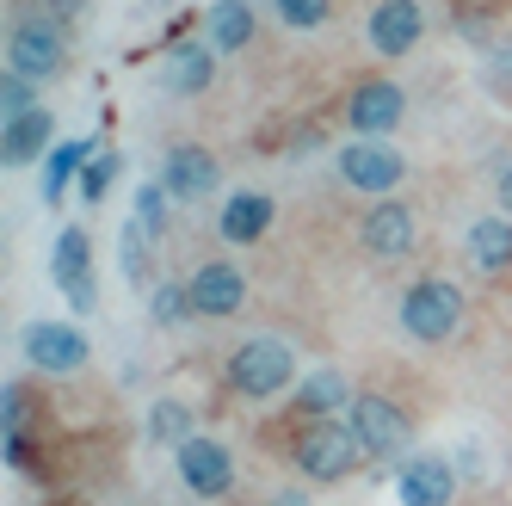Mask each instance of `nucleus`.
I'll return each instance as SVG.
<instances>
[{
    "label": "nucleus",
    "instance_id": "nucleus-17",
    "mask_svg": "<svg viewBox=\"0 0 512 506\" xmlns=\"http://www.w3.org/2000/svg\"><path fill=\"white\" fill-rule=\"evenodd\" d=\"M463 253H469V266L482 272V278H500L512 266V216L494 210V216H475L469 235H463Z\"/></svg>",
    "mask_w": 512,
    "mask_h": 506
},
{
    "label": "nucleus",
    "instance_id": "nucleus-6",
    "mask_svg": "<svg viewBox=\"0 0 512 506\" xmlns=\"http://www.w3.org/2000/svg\"><path fill=\"white\" fill-rule=\"evenodd\" d=\"M334 173H340V186L358 192V198H389L401 179H408V155L389 149L383 136H352L334 155Z\"/></svg>",
    "mask_w": 512,
    "mask_h": 506
},
{
    "label": "nucleus",
    "instance_id": "nucleus-27",
    "mask_svg": "<svg viewBox=\"0 0 512 506\" xmlns=\"http://www.w3.org/2000/svg\"><path fill=\"white\" fill-rule=\"evenodd\" d=\"M130 216H136V223L149 229L155 241H167V223H173V192L161 186V179H149V186L136 192V210H130Z\"/></svg>",
    "mask_w": 512,
    "mask_h": 506
},
{
    "label": "nucleus",
    "instance_id": "nucleus-34",
    "mask_svg": "<svg viewBox=\"0 0 512 506\" xmlns=\"http://www.w3.org/2000/svg\"><path fill=\"white\" fill-rule=\"evenodd\" d=\"M494 198H500V210L512 216V161H506V167L494 173Z\"/></svg>",
    "mask_w": 512,
    "mask_h": 506
},
{
    "label": "nucleus",
    "instance_id": "nucleus-5",
    "mask_svg": "<svg viewBox=\"0 0 512 506\" xmlns=\"http://www.w3.org/2000/svg\"><path fill=\"white\" fill-rule=\"evenodd\" d=\"M7 68H19L31 81H56L68 68V25L44 7H25L7 25Z\"/></svg>",
    "mask_w": 512,
    "mask_h": 506
},
{
    "label": "nucleus",
    "instance_id": "nucleus-29",
    "mask_svg": "<svg viewBox=\"0 0 512 506\" xmlns=\"http://www.w3.org/2000/svg\"><path fill=\"white\" fill-rule=\"evenodd\" d=\"M118 173H124V155H118V149H99V155L87 161V173H81V204H99L105 192L118 186Z\"/></svg>",
    "mask_w": 512,
    "mask_h": 506
},
{
    "label": "nucleus",
    "instance_id": "nucleus-25",
    "mask_svg": "<svg viewBox=\"0 0 512 506\" xmlns=\"http://www.w3.org/2000/svg\"><path fill=\"white\" fill-rule=\"evenodd\" d=\"M149 321L155 328H186V321H198V309H192V284L186 278H161L155 291H149Z\"/></svg>",
    "mask_w": 512,
    "mask_h": 506
},
{
    "label": "nucleus",
    "instance_id": "nucleus-16",
    "mask_svg": "<svg viewBox=\"0 0 512 506\" xmlns=\"http://www.w3.org/2000/svg\"><path fill=\"white\" fill-rule=\"evenodd\" d=\"M210 81H216V50H210L204 38H192V44H167V56H161V87H167V93L192 99V93H204Z\"/></svg>",
    "mask_w": 512,
    "mask_h": 506
},
{
    "label": "nucleus",
    "instance_id": "nucleus-18",
    "mask_svg": "<svg viewBox=\"0 0 512 506\" xmlns=\"http://www.w3.org/2000/svg\"><path fill=\"white\" fill-rule=\"evenodd\" d=\"M278 223V204L272 192H235L223 198V216H216V229H223V241L235 247H253V241H266V229Z\"/></svg>",
    "mask_w": 512,
    "mask_h": 506
},
{
    "label": "nucleus",
    "instance_id": "nucleus-31",
    "mask_svg": "<svg viewBox=\"0 0 512 506\" xmlns=\"http://www.w3.org/2000/svg\"><path fill=\"white\" fill-rule=\"evenodd\" d=\"M482 87H488L494 99H512V38L482 56Z\"/></svg>",
    "mask_w": 512,
    "mask_h": 506
},
{
    "label": "nucleus",
    "instance_id": "nucleus-21",
    "mask_svg": "<svg viewBox=\"0 0 512 506\" xmlns=\"http://www.w3.org/2000/svg\"><path fill=\"white\" fill-rule=\"evenodd\" d=\"M50 136H56V118L44 112H19V118H7V136H0V155H7V167L19 173V167H31L44 149H50Z\"/></svg>",
    "mask_w": 512,
    "mask_h": 506
},
{
    "label": "nucleus",
    "instance_id": "nucleus-3",
    "mask_svg": "<svg viewBox=\"0 0 512 506\" xmlns=\"http://www.w3.org/2000/svg\"><path fill=\"white\" fill-rule=\"evenodd\" d=\"M346 426L364 451V463H408V445H414V420L408 408L383 389H358L352 408H346Z\"/></svg>",
    "mask_w": 512,
    "mask_h": 506
},
{
    "label": "nucleus",
    "instance_id": "nucleus-14",
    "mask_svg": "<svg viewBox=\"0 0 512 506\" xmlns=\"http://www.w3.org/2000/svg\"><path fill=\"white\" fill-rule=\"evenodd\" d=\"M186 284H192L198 321H229V315H241V303H247V272H241L235 260H204V266L186 272Z\"/></svg>",
    "mask_w": 512,
    "mask_h": 506
},
{
    "label": "nucleus",
    "instance_id": "nucleus-32",
    "mask_svg": "<svg viewBox=\"0 0 512 506\" xmlns=\"http://www.w3.org/2000/svg\"><path fill=\"white\" fill-rule=\"evenodd\" d=\"M38 7H44V13H56L62 25H75V19H81V13L93 7V0H38Z\"/></svg>",
    "mask_w": 512,
    "mask_h": 506
},
{
    "label": "nucleus",
    "instance_id": "nucleus-30",
    "mask_svg": "<svg viewBox=\"0 0 512 506\" xmlns=\"http://www.w3.org/2000/svg\"><path fill=\"white\" fill-rule=\"evenodd\" d=\"M0 112H7V118L38 112V81L19 75V68H7V75H0Z\"/></svg>",
    "mask_w": 512,
    "mask_h": 506
},
{
    "label": "nucleus",
    "instance_id": "nucleus-23",
    "mask_svg": "<svg viewBox=\"0 0 512 506\" xmlns=\"http://www.w3.org/2000/svg\"><path fill=\"white\" fill-rule=\"evenodd\" d=\"M118 266H124V284H142V291H155V235L124 216L118 223Z\"/></svg>",
    "mask_w": 512,
    "mask_h": 506
},
{
    "label": "nucleus",
    "instance_id": "nucleus-22",
    "mask_svg": "<svg viewBox=\"0 0 512 506\" xmlns=\"http://www.w3.org/2000/svg\"><path fill=\"white\" fill-rule=\"evenodd\" d=\"M99 155V142L93 136H75V142H56V149H50V161H44V204H62V192L68 186H75V179L87 173V161Z\"/></svg>",
    "mask_w": 512,
    "mask_h": 506
},
{
    "label": "nucleus",
    "instance_id": "nucleus-8",
    "mask_svg": "<svg viewBox=\"0 0 512 506\" xmlns=\"http://www.w3.org/2000/svg\"><path fill=\"white\" fill-rule=\"evenodd\" d=\"M25 365L38 377H81L93 365V346L75 321H31L25 328Z\"/></svg>",
    "mask_w": 512,
    "mask_h": 506
},
{
    "label": "nucleus",
    "instance_id": "nucleus-28",
    "mask_svg": "<svg viewBox=\"0 0 512 506\" xmlns=\"http://www.w3.org/2000/svg\"><path fill=\"white\" fill-rule=\"evenodd\" d=\"M272 19L284 31H321L327 19H334V0H266Z\"/></svg>",
    "mask_w": 512,
    "mask_h": 506
},
{
    "label": "nucleus",
    "instance_id": "nucleus-2",
    "mask_svg": "<svg viewBox=\"0 0 512 506\" xmlns=\"http://www.w3.org/2000/svg\"><path fill=\"white\" fill-rule=\"evenodd\" d=\"M290 463H297L303 482L334 488V482H346L352 469L364 463V451L352 439L346 414H327V420H297V432H290Z\"/></svg>",
    "mask_w": 512,
    "mask_h": 506
},
{
    "label": "nucleus",
    "instance_id": "nucleus-19",
    "mask_svg": "<svg viewBox=\"0 0 512 506\" xmlns=\"http://www.w3.org/2000/svg\"><path fill=\"white\" fill-rule=\"evenodd\" d=\"M290 395H297V420H327V414H346L358 389L346 383V371L321 365V371H303Z\"/></svg>",
    "mask_w": 512,
    "mask_h": 506
},
{
    "label": "nucleus",
    "instance_id": "nucleus-9",
    "mask_svg": "<svg viewBox=\"0 0 512 506\" xmlns=\"http://www.w3.org/2000/svg\"><path fill=\"white\" fill-rule=\"evenodd\" d=\"M173 469H179V488L198 494V500H223L235 488V451L223 439H210V432H198V439L179 445Z\"/></svg>",
    "mask_w": 512,
    "mask_h": 506
},
{
    "label": "nucleus",
    "instance_id": "nucleus-13",
    "mask_svg": "<svg viewBox=\"0 0 512 506\" xmlns=\"http://www.w3.org/2000/svg\"><path fill=\"white\" fill-rule=\"evenodd\" d=\"M358 241H364V253H377V260H401V253H414V241H420L414 204L371 198V210H364V223H358Z\"/></svg>",
    "mask_w": 512,
    "mask_h": 506
},
{
    "label": "nucleus",
    "instance_id": "nucleus-15",
    "mask_svg": "<svg viewBox=\"0 0 512 506\" xmlns=\"http://www.w3.org/2000/svg\"><path fill=\"white\" fill-rule=\"evenodd\" d=\"M457 476H463V469H457L451 457H432V451H420V457H408V463H401L395 494H401V506H451V494H457Z\"/></svg>",
    "mask_w": 512,
    "mask_h": 506
},
{
    "label": "nucleus",
    "instance_id": "nucleus-12",
    "mask_svg": "<svg viewBox=\"0 0 512 506\" xmlns=\"http://www.w3.org/2000/svg\"><path fill=\"white\" fill-rule=\"evenodd\" d=\"M364 38H371V50L389 56V62L414 56L420 38H426V7L420 0H377L371 19H364Z\"/></svg>",
    "mask_w": 512,
    "mask_h": 506
},
{
    "label": "nucleus",
    "instance_id": "nucleus-1",
    "mask_svg": "<svg viewBox=\"0 0 512 506\" xmlns=\"http://www.w3.org/2000/svg\"><path fill=\"white\" fill-rule=\"evenodd\" d=\"M297 352H290L284 340L272 334H253L229 352V365H223V383L229 395H241V402H278V395L297 389Z\"/></svg>",
    "mask_w": 512,
    "mask_h": 506
},
{
    "label": "nucleus",
    "instance_id": "nucleus-24",
    "mask_svg": "<svg viewBox=\"0 0 512 506\" xmlns=\"http://www.w3.org/2000/svg\"><path fill=\"white\" fill-rule=\"evenodd\" d=\"M25 439H31L25 389H19V383H7V389H0V445H7V469H25Z\"/></svg>",
    "mask_w": 512,
    "mask_h": 506
},
{
    "label": "nucleus",
    "instance_id": "nucleus-11",
    "mask_svg": "<svg viewBox=\"0 0 512 506\" xmlns=\"http://www.w3.org/2000/svg\"><path fill=\"white\" fill-rule=\"evenodd\" d=\"M161 186L173 192V204H198L223 186V161H216L204 142H173L161 155Z\"/></svg>",
    "mask_w": 512,
    "mask_h": 506
},
{
    "label": "nucleus",
    "instance_id": "nucleus-7",
    "mask_svg": "<svg viewBox=\"0 0 512 506\" xmlns=\"http://www.w3.org/2000/svg\"><path fill=\"white\" fill-rule=\"evenodd\" d=\"M50 284L75 303V315H93L99 309V278H93V235L81 223L56 229L50 241Z\"/></svg>",
    "mask_w": 512,
    "mask_h": 506
},
{
    "label": "nucleus",
    "instance_id": "nucleus-35",
    "mask_svg": "<svg viewBox=\"0 0 512 506\" xmlns=\"http://www.w3.org/2000/svg\"><path fill=\"white\" fill-rule=\"evenodd\" d=\"M161 7H167V0H161Z\"/></svg>",
    "mask_w": 512,
    "mask_h": 506
},
{
    "label": "nucleus",
    "instance_id": "nucleus-26",
    "mask_svg": "<svg viewBox=\"0 0 512 506\" xmlns=\"http://www.w3.org/2000/svg\"><path fill=\"white\" fill-rule=\"evenodd\" d=\"M149 439H155V445H167V451H179L186 439H198L192 408H186V402H173V395H161V402L149 408Z\"/></svg>",
    "mask_w": 512,
    "mask_h": 506
},
{
    "label": "nucleus",
    "instance_id": "nucleus-20",
    "mask_svg": "<svg viewBox=\"0 0 512 506\" xmlns=\"http://www.w3.org/2000/svg\"><path fill=\"white\" fill-rule=\"evenodd\" d=\"M204 44L216 56H235L253 44V0H210L204 7Z\"/></svg>",
    "mask_w": 512,
    "mask_h": 506
},
{
    "label": "nucleus",
    "instance_id": "nucleus-10",
    "mask_svg": "<svg viewBox=\"0 0 512 506\" xmlns=\"http://www.w3.org/2000/svg\"><path fill=\"white\" fill-rule=\"evenodd\" d=\"M401 124H408V93H401L395 81L371 75V81H358L346 93V130L352 136H389Z\"/></svg>",
    "mask_w": 512,
    "mask_h": 506
},
{
    "label": "nucleus",
    "instance_id": "nucleus-33",
    "mask_svg": "<svg viewBox=\"0 0 512 506\" xmlns=\"http://www.w3.org/2000/svg\"><path fill=\"white\" fill-rule=\"evenodd\" d=\"M266 506H315V500H309V488H278V494H266Z\"/></svg>",
    "mask_w": 512,
    "mask_h": 506
},
{
    "label": "nucleus",
    "instance_id": "nucleus-4",
    "mask_svg": "<svg viewBox=\"0 0 512 506\" xmlns=\"http://www.w3.org/2000/svg\"><path fill=\"white\" fill-rule=\"evenodd\" d=\"M469 321V303L451 278H414L401 291V334L420 340V346H445L457 340V328Z\"/></svg>",
    "mask_w": 512,
    "mask_h": 506
}]
</instances>
